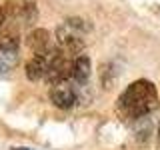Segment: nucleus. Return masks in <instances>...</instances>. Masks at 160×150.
Returning a JSON list of instances; mask_svg holds the SVG:
<instances>
[{
  "label": "nucleus",
  "instance_id": "nucleus-6",
  "mask_svg": "<svg viewBox=\"0 0 160 150\" xmlns=\"http://www.w3.org/2000/svg\"><path fill=\"white\" fill-rule=\"evenodd\" d=\"M46 74V54H34L26 62V76L28 80L36 82V80L44 78Z\"/></svg>",
  "mask_w": 160,
  "mask_h": 150
},
{
  "label": "nucleus",
  "instance_id": "nucleus-1",
  "mask_svg": "<svg viewBox=\"0 0 160 150\" xmlns=\"http://www.w3.org/2000/svg\"><path fill=\"white\" fill-rule=\"evenodd\" d=\"M118 106L128 118H142L158 106V90L150 80H136L120 94Z\"/></svg>",
  "mask_w": 160,
  "mask_h": 150
},
{
  "label": "nucleus",
  "instance_id": "nucleus-5",
  "mask_svg": "<svg viewBox=\"0 0 160 150\" xmlns=\"http://www.w3.org/2000/svg\"><path fill=\"white\" fill-rule=\"evenodd\" d=\"M26 46L32 50L34 54H48L52 50V42H50V34L44 28H36L28 34Z\"/></svg>",
  "mask_w": 160,
  "mask_h": 150
},
{
  "label": "nucleus",
  "instance_id": "nucleus-3",
  "mask_svg": "<svg viewBox=\"0 0 160 150\" xmlns=\"http://www.w3.org/2000/svg\"><path fill=\"white\" fill-rule=\"evenodd\" d=\"M50 102L54 104L56 108H62V110H68L76 104V90L70 86L68 82H58L50 88Z\"/></svg>",
  "mask_w": 160,
  "mask_h": 150
},
{
  "label": "nucleus",
  "instance_id": "nucleus-2",
  "mask_svg": "<svg viewBox=\"0 0 160 150\" xmlns=\"http://www.w3.org/2000/svg\"><path fill=\"white\" fill-rule=\"evenodd\" d=\"M72 64L74 60H70V54L62 52V50H50L46 54V78L48 84H58V82H66L68 76H72Z\"/></svg>",
  "mask_w": 160,
  "mask_h": 150
},
{
  "label": "nucleus",
  "instance_id": "nucleus-8",
  "mask_svg": "<svg viewBox=\"0 0 160 150\" xmlns=\"http://www.w3.org/2000/svg\"><path fill=\"white\" fill-rule=\"evenodd\" d=\"M14 150H30V148H14Z\"/></svg>",
  "mask_w": 160,
  "mask_h": 150
},
{
  "label": "nucleus",
  "instance_id": "nucleus-4",
  "mask_svg": "<svg viewBox=\"0 0 160 150\" xmlns=\"http://www.w3.org/2000/svg\"><path fill=\"white\" fill-rule=\"evenodd\" d=\"M56 38H58L60 50L66 52V54H78V52H82V48H84V42L78 38V34L72 32V28H70L68 24H64V26H60L56 30Z\"/></svg>",
  "mask_w": 160,
  "mask_h": 150
},
{
  "label": "nucleus",
  "instance_id": "nucleus-9",
  "mask_svg": "<svg viewBox=\"0 0 160 150\" xmlns=\"http://www.w3.org/2000/svg\"><path fill=\"white\" fill-rule=\"evenodd\" d=\"M158 134H160V126H158Z\"/></svg>",
  "mask_w": 160,
  "mask_h": 150
},
{
  "label": "nucleus",
  "instance_id": "nucleus-7",
  "mask_svg": "<svg viewBox=\"0 0 160 150\" xmlns=\"http://www.w3.org/2000/svg\"><path fill=\"white\" fill-rule=\"evenodd\" d=\"M90 76V58L86 54H80V56L74 58L72 64V78L76 80L78 84H84Z\"/></svg>",
  "mask_w": 160,
  "mask_h": 150
}]
</instances>
